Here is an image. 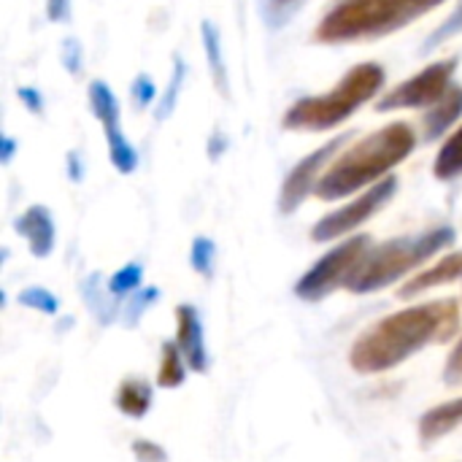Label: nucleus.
<instances>
[{
	"mask_svg": "<svg viewBox=\"0 0 462 462\" xmlns=\"http://www.w3.org/2000/svg\"><path fill=\"white\" fill-rule=\"evenodd\" d=\"M460 330V306L452 298L420 303L395 311L368 328L349 352V365L357 374H384L398 368L417 352L447 344Z\"/></svg>",
	"mask_w": 462,
	"mask_h": 462,
	"instance_id": "f257e3e1",
	"label": "nucleus"
},
{
	"mask_svg": "<svg viewBox=\"0 0 462 462\" xmlns=\"http://www.w3.org/2000/svg\"><path fill=\"white\" fill-rule=\"evenodd\" d=\"M417 146L414 127L409 122H393L379 127L376 133L360 138L349 149H344L322 173L314 195L319 200H341L365 187L379 184L390 176Z\"/></svg>",
	"mask_w": 462,
	"mask_h": 462,
	"instance_id": "f03ea898",
	"label": "nucleus"
},
{
	"mask_svg": "<svg viewBox=\"0 0 462 462\" xmlns=\"http://www.w3.org/2000/svg\"><path fill=\"white\" fill-rule=\"evenodd\" d=\"M455 238H457V233L452 227H433V230H425L417 236H401V238L384 241L379 246H371L365 252V257L360 260V265L352 271L346 290L355 295L379 292V290L395 284L398 279H403L406 273H411L414 268L433 260L439 252L452 246Z\"/></svg>",
	"mask_w": 462,
	"mask_h": 462,
	"instance_id": "7ed1b4c3",
	"label": "nucleus"
},
{
	"mask_svg": "<svg viewBox=\"0 0 462 462\" xmlns=\"http://www.w3.org/2000/svg\"><path fill=\"white\" fill-rule=\"evenodd\" d=\"M384 87V70L376 62H360L352 68L328 95H311L290 106L284 114L287 130L322 133L346 122L363 103L379 95Z\"/></svg>",
	"mask_w": 462,
	"mask_h": 462,
	"instance_id": "20e7f679",
	"label": "nucleus"
},
{
	"mask_svg": "<svg viewBox=\"0 0 462 462\" xmlns=\"http://www.w3.org/2000/svg\"><path fill=\"white\" fill-rule=\"evenodd\" d=\"M417 14L409 0H338L317 24L314 38L319 43H349L363 38L387 35Z\"/></svg>",
	"mask_w": 462,
	"mask_h": 462,
	"instance_id": "39448f33",
	"label": "nucleus"
},
{
	"mask_svg": "<svg viewBox=\"0 0 462 462\" xmlns=\"http://www.w3.org/2000/svg\"><path fill=\"white\" fill-rule=\"evenodd\" d=\"M371 249V238L368 236H355L346 238L344 244H338L336 249H330L325 257H319L295 284V295L300 300L317 303L325 300L328 295H333L338 287H346L352 271L360 265V260L365 257V252Z\"/></svg>",
	"mask_w": 462,
	"mask_h": 462,
	"instance_id": "423d86ee",
	"label": "nucleus"
},
{
	"mask_svg": "<svg viewBox=\"0 0 462 462\" xmlns=\"http://www.w3.org/2000/svg\"><path fill=\"white\" fill-rule=\"evenodd\" d=\"M457 62H460L457 57H447L441 62L428 65L417 76L393 87L376 103V111L387 114V111H398V108H430V106H436L452 89V76L457 70Z\"/></svg>",
	"mask_w": 462,
	"mask_h": 462,
	"instance_id": "0eeeda50",
	"label": "nucleus"
},
{
	"mask_svg": "<svg viewBox=\"0 0 462 462\" xmlns=\"http://www.w3.org/2000/svg\"><path fill=\"white\" fill-rule=\"evenodd\" d=\"M398 189V179L387 176L379 184L368 187L363 195H357L355 200H349L346 206L330 211L328 217H322L314 227H311V241L325 244V241H336L349 236L352 230H357L360 225H365Z\"/></svg>",
	"mask_w": 462,
	"mask_h": 462,
	"instance_id": "6e6552de",
	"label": "nucleus"
},
{
	"mask_svg": "<svg viewBox=\"0 0 462 462\" xmlns=\"http://www.w3.org/2000/svg\"><path fill=\"white\" fill-rule=\"evenodd\" d=\"M346 141H349V133H341V135L330 138L325 146L314 149L309 157H303V160L290 171V176L284 179L282 192H279V211H282V214H295V211H298V206L317 189L322 173H325L328 165L341 154V149L346 146Z\"/></svg>",
	"mask_w": 462,
	"mask_h": 462,
	"instance_id": "1a4fd4ad",
	"label": "nucleus"
},
{
	"mask_svg": "<svg viewBox=\"0 0 462 462\" xmlns=\"http://www.w3.org/2000/svg\"><path fill=\"white\" fill-rule=\"evenodd\" d=\"M89 108L92 114L100 119L103 125V135H106V143H108V157L114 162V168L119 173H133L135 165H138V154L133 149V143L125 138L122 133V122H119V100L116 95L108 89V84L103 81H92L89 84Z\"/></svg>",
	"mask_w": 462,
	"mask_h": 462,
	"instance_id": "9d476101",
	"label": "nucleus"
},
{
	"mask_svg": "<svg viewBox=\"0 0 462 462\" xmlns=\"http://www.w3.org/2000/svg\"><path fill=\"white\" fill-rule=\"evenodd\" d=\"M176 344L187 360V365L195 371V374H206L208 371V349H206V338H203V322L198 317V309L195 306H187L181 303L176 309Z\"/></svg>",
	"mask_w": 462,
	"mask_h": 462,
	"instance_id": "9b49d317",
	"label": "nucleus"
},
{
	"mask_svg": "<svg viewBox=\"0 0 462 462\" xmlns=\"http://www.w3.org/2000/svg\"><path fill=\"white\" fill-rule=\"evenodd\" d=\"M14 230L27 241L32 257H49L54 249V219L46 206H30L14 222Z\"/></svg>",
	"mask_w": 462,
	"mask_h": 462,
	"instance_id": "f8f14e48",
	"label": "nucleus"
},
{
	"mask_svg": "<svg viewBox=\"0 0 462 462\" xmlns=\"http://www.w3.org/2000/svg\"><path fill=\"white\" fill-rule=\"evenodd\" d=\"M462 279V252H455V254H447L444 260H439L433 268L428 271H420L417 276H411L403 287H401V298L403 300H411L422 292H430L433 287H441V284H452Z\"/></svg>",
	"mask_w": 462,
	"mask_h": 462,
	"instance_id": "ddd939ff",
	"label": "nucleus"
},
{
	"mask_svg": "<svg viewBox=\"0 0 462 462\" xmlns=\"http://www.w3.org/2000/svg\"><path fill=\"white\" fill-rule=\"evenodd\" d=\"M462 116V87L452 84V89L436 103L430 106L425 114H422V138L430 143V141H439L457 119Z\"/></svg>",
	"mask_w": 462,
	"mask_h": 462,
	"instance_id": "4468645a",
	"label": "nucleus"
},
{
	"mask_svg": "<svg viewBox=\"0 0 462 462\" xmlns=\"http://www.w3.org/2000/svg\"><path fill=\"white\" fill-rule=\"evenodd\" d=\"M462 425V398L457 401H447L430 411L422 414L420 420V439L425 444H433L444 436H449L452 430H457Z\"/></svg>",
	"mask_w": 462,
	"mask_h": 462,
	"instance_id": "2eb2a0df",
	"label": "nucleus"
},
{
	"mask_svg": "<svg viewBox=\"0 0 462 462\" xmlns=\"http://www.w3.org/2000/svg\"><path fill=\"white\" fill-rule=\"evenodd\" d=\"M200 35H203V49H206V60H208V70H211L214 87L225 97H230V79H227V65H225V57H222L219 30L211 22H203L200 24Z\"/></svg>",
	"mask_w": 462,
	"mask_h": 462,
	"instance_id": "dca6fc26",
	"label": "nucleus"
},
{
	"mask_svg": "<svg viewBox=\"0 0 462 462\" xmlns=\"http://www.w3.org/2000/svg\"><path fill=\"white\" fill-rule=\"evenodd\" d=\"M152 384L141 382V379H127L122 382L119 393H116V409L125 414V417H133V420H141L146 417V411L152 409Z\"/></svg>",
	"mask_w": 462,
	"mask_h": 462,
	"instance_id": "f3484780",
	"label": "nucleus"
},
{
	"mask_svg": "<svg viewBox=\"0 0 462 462\" xmlns=\"http://www.w3.org/2000/svg\"><path fill=\"white\" fill-rule=\"evenodd\" d=\"M433 176L439 181H455L462 176V125L444 141L433 162Z\"/></svg>",
	"mask_w": 462,
	"mask_h": 462,
	"instance_id": "a211bd4d",
	"label": "nucleus"
},
{
	"mask_svg": "<svg viewBox=\"0 0 462 462\" xmlns=\"http://www.w3.org/2000/svg\"><path fill=\"white\" fill-rule=\"evenodd\" d=\"M184 376H187V360H184L179 344L165 341L162 344V363H160L157 384L165 387V390H173V387L184 384Z\"/></svg>",
	"mask_w": 462,
	"mask_h": 462,
	"instance_id": "6ab92c4d",
	"label": "nucleus"
},
{
	"mask_svg": "<svg viewBox=\"0 0 462 462\" xmlns=\"http://www.w3.org/2000/svg\"><path fill=\"white\" fill-rule=\"evenodd\" d=\"M141 279H143V268L138 265V263H127V265H122L111 279H108V292L114 295V298H127V295H133L138 287H141Z\"/></svg>",
	"mask_w": 462,
	"mask_h": 462,
	"instance_id": "aec40b11",
	"label": "nucleus"
},
{
	"mask_svg": "<svg viewBox=\"0 0 462 462\" xmlns=\"http://www.w3.org/2000/svg\"><path fill=\"white\" fill-rule=\"evenodd\" d=\"M214 260H217V246L211 238L198 236L192 241V252H189V265L200 273V276H211L214 273Z\"/></svg>",
	"mask_w": 462,
	"mask_h": 462,
	"instance_id": "412c9836",
	"label": "nucleus"
},
{
	"mask_svg": "<svg viewBox=\"0 0 462 462\" xmlns=\"http://www.w3.org/2000/svg\"><path fill=\"white\" fill-rule=\"evenodd\" d=\"M460 32H462V0H460V5L449 14V19H447V22H441V24L428 35V41H425L422 51L428 54L430 49H436V46H441V43L452 41V38H455V35H460Z\"/></svg>",
	"mask_w": 462,
	"mask_h": 462,
	"instance_id": "4be33fe9",
	"label": "nucleus"
},
{
	"mask_svg": "<svg viewBox=\"0 0 462 462\" xmlns=\"http://www.w3.org/2000/svg\"><path fill=\"white\" fill-rule=\"evenodd\" d=\"M19 303L24 309H32V311H41V314H57L60 311V300L43 290V287H27L19 292Z\"/></svg>",
	"mask_w": 462,
	"mask_h": 462,
	"instance_id": "5701e85b",
	"label": "nucleus"
},
{
	"mask_svg": "<svg viewBox=\"0 0 462 462\" xmlns=\"http://www.w3.org/2000/svg\"><path fill=\"white\" fill-rule=\"evenodd\" d=\"M160 298V290L157 287H146V290H135L133 295H130V300H127V306H125V325L127 328H135L138 325V319H141V314L154 303Z\"/></svg>",
	"mask_w": 462,
	"mask_h": 462,
	"instance_id": "b1692460",
	"label": "nucleus"
},
{
	"mask_svg": "<svg viewBox=\"0 0 462 462\" xmlns=\"http://www.w3.org/2000/svg\"><path fill=\"white\" fill-rule=\"evenodd\" d=\"M184 73H187L184 60L176 57V60H173L171 84H168V89H165V95H162V100H160V108H157V119H168V116H171V111H173V106H176V97H179V89H181V81H184Z\"/></svg>",
	"mask_w": 462,
	"mask_h": 462,
	"instance_id": "393cba45",
	"label": "nucleus"
},
{
	"mask_svg": "<svg viewBox=\"0 0 462 462\" xmlns=\"http://www.w3.org/2000/svg\"><path fill=\"white\" fill-rule=\"evenodd\" d=\"M133 457L138 462H168V452L154 441H133Z\"/></svg>",
	"mask_w": 462,
	"mask_h": 462,
	"instance_id": "a878e982",
	"label": "nucleus"
},
{
	"mask_svg": "<svg viewBox=\"0 0 462 462\" xmlns=\"http://www.w3.org/2000/svg\"><path fill=\"white\" fill-rule=\"evenodd\" d=\"M130 95H133V100H135V106L138 108H146L152 100H154V95H157V89H154V81L149 79V76H135V81H133V87H130Z\"/></svg>",
	"mask_w": 462,
	"mask_h": 462,
	"instance_id": "bb28decb",
	"label": "nucleus"
},
{
	"mask_svg": "<svg viewBox=\"0 0 462 462\" xmlns=\"http://www.w3.org/2000/svg\"><path fill=\"white\" fill-rule=\"evenodd\" d=\"M444 382H447L449 387L462 384V336H460V341L455 344L452 355L447 357V365H444Z\"/></svg>",
	"mask_w": 462,
	"mask_h": 462,
	"instance_id": "cd10ccee",
	"label": "nucleus"
},
{
	"mask_svg": "<svg viewBox=\"0 0 462 462\" xmlns=\"http://www.w3.org/2000/svg\"><path fill=\"white\" fill-rule=\"evenodd\" d=\"M62 60H65V68L70 73H79V65H81V46L79 41H65V49H62Z\"/></svg>",
	"mask_w": 462,
	"mask_h": 462,
	"instance_id": "c85d7f7f",
	"label": "nucleus"
},
{
	"mask_svg": "<svg viewBox=\"0 0 462 462\" xmlns=\"http://www.w3.org/2000/svg\"><path fill=\"white\" fill-rule=\"evenodd\" d=\"M16 95H19V100L27 106V111L41 114V108H43V97H41V92H38L35 87H19V89H16Z\"/></svg>",
	"mask_w": 462,
	"mask_h": 462,
	"instance_id": "c756f323",
	"label": "nucleus"
},
{
	"mask_svg": "<svg viewBox=\"0 0 462 462\" xmlns=\"http://www.w3.org/2000/svg\"><path fill=\"white\" fill-rule=\"evenodd\" d=\"M46 16L51 22H62L68 16V0H46Z\"/></svg>",
	"mask_w": 462,
	"mask_h": 462,
	"instance_id": "7c9ffc66",
	"label": "nucleus"
},
{
	"mask_svg": "<svg viewBox=\"0 0 462 462\" xmlns=\"http://www.w3.org/2000/svg\"><path fill=\"white\" fill-rule=\"evenodd\" d=\"M444 0H409V5H411V11L420 16V14H428L430 8H436V5H441Z\"/></svg>",
	"mask_w": 462,
	"mask_h": 462,
	"instance_id": "2f4dec72",
	"label": "nucleus"
},
{
	"mask_svg": "<svg viewBox=\"0 0 462 462\" xmlns=\"http://www.w3.org/2000/svg\"><path fill=\"white\" fill-rule=\"evenodd\" d=\"M3 162H11V157H14V152H16V141L11 138V135H3Z\"/></svg>",
	"mask_w": 462,
	"mask_h": 462,
	"instance_id": "473e14b6",
	"label": "nucleus"
},
{
	"mask_svg": "<svg viewBox=\"0 0 462 462\" xmlns=\"http://www.w3.org/2000/svg\"><path fill=\"white\" fill-rule=\"evenodd\" d=\"M68 171H70V179H73V181L81 179V165H79V154H76V152L68 154Z\"/></svg>",
	"mask_w": 462,
	"mask_h": 462,
	"instance_id": "72a5a7b5",
	"label": "nucleus"
},
{
	"mask_svg": "<svg viewBox=\"0 0 462 462\" xmlns=\"http://www.w3.org/2000/svg\"><path fill=\"white\" fill-rule=\"evenodd\" d=\"M276 3H292V0H276Z\"/></svg>",
	"mask_w": 462,
	"mask_h": 462,
	"instance_id": "f704fd0d",
	"label": "nucleus"
}]
</instances>
